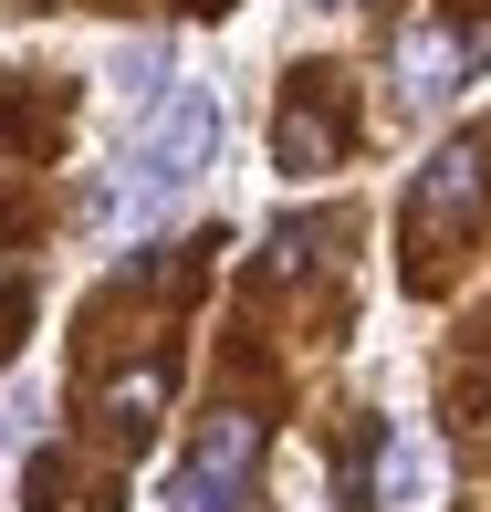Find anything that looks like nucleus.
I'll return each instance as SVG.
<instances>
[{
	"mask_svg": "<svg viewBox=\"0 0 491 512\" xmlns=\"http://www.w3.org/2000/svg\"><path fill=\"white\" fill-rule=\"evenodd\" d=\"M209 147H220V105H209V84H168V95H157V115L136 126L126 199H136V209L178 199V189H189V178L209 168Z\"/></svg>",
	"mask_w": 491,
	"mask_h": 512,
	"instance_id": "obj_1",
	"label": "nucleus"
},
{
	"mask_svg": "<svg viewBox=\"0 0 491 512\" xmlns=\"http://www.w3.org/2000/svg\"><path fill=\"white\" fill-rule=\"evenodd\" d=\"M481 199H491V157L471 147V136H450V147H439L429 168L408 178V241H418V251H450V241H471Z\"/></svg>",
	"mask_w": 491,
	"mask_h": 512,
	"instance_id": "obj_2",
	"label": "nucleus"
},
{
	"mask_svg": "<svg viewBox=\"0 0 491 512\" xmlns=\"http://www.w3.org/2000/svg\"><path fill=\"white\" fill-rule=\"evenodd\" d=\"M251 460H262V418L251 408L199 418V450H189V471H178V512H230L241 481H251Z\"/></svg>",
	"mask_w": 491,
	"mask_h": 512,
	"instance_id": "obj_3",
	"label": "nucleus"
},
{
	"mask_svg": "<svg viewBox=\"0 0 491 512\" xmlns=\"http://www.w3.org/2000/svg\"><path fill=\"white\" fill-rule=\"evenodd\" d=\"M471 53H481V32H439V21H418V32L397 42V84H408V105H439Z\"/></svg>",
	"mask_w": 491,
	"mask_h": 512,
	"instance_id": "obj_4",
	"label": "nucleus"
},
{
	"mask_svg": "<svg viewBox=\"0 0 491 512\" xmlns=\"http://www.w3.org/2000/svg\"><path fill=\"white\" fill-rule=\"evenodd\" d=\"M157 408H168V366H136V377L105 387V429H115V439H147Z\"/></svg>",
	"mask_w": 491,
	"mask_h": 512,
	"instance_id": "obj_5",
	"label": "nucleus"
},
{
	"mask_svg": "<svg viewBox=\"0 0 491 512\" xmlns=\"http://www.w3.org/2000/svg\"><path fill=\"white\" fill-rule=\"evenodd\" d=\"M335 115H314V95H303V105H283V126H272V157H283V168L303 178V168H324V157H335Z\"/></svg>",
	"mask_w": 491,
	"mask_h": 512,
	"instance_id": "obj_6",
	"label": "nucleus"
},
{
	"mask_svg": "<svg viewBox=\"0 0 491 512\" xmlns=\"http://www.w3.org/2000/svg\"><path fill=\"white\" fill-rule=\"evenodd\" d=\"M418 492H429V439L387 429V460H377V512H418Z\"/></svg>",
	"mask_w": 491,
	"mask_h": 512,
	"instance_id": "obj_7",
	"label": "nucleus"
}]
</instances>
